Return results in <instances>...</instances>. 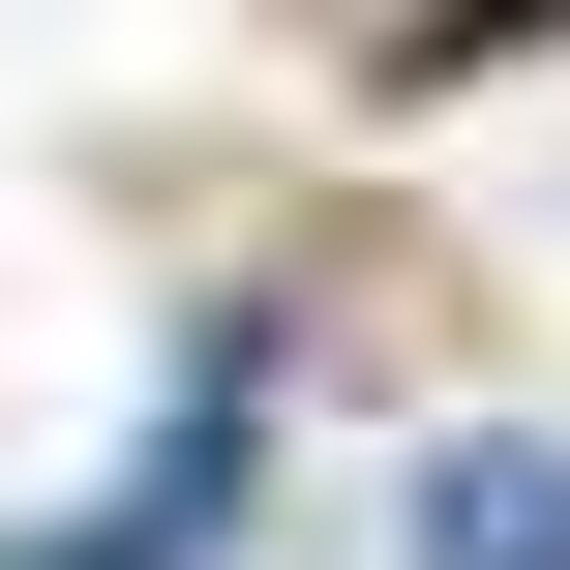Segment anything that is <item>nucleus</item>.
I'll return each mask as SVG.
<instances>
[{
    "label": "nucleus",
    "mask_w": 570,
    "mask_h": 570,
    "mask_svg": "<svg viewBox=\"0 0 570 570\" xmlns=\"http://www.w3.org/2000/svg\"><path fill=\"white\" fill-rule=\"evenodd\" d=\"M421 570H570V451H451L421 481Z\"/></svg>",
    "instance_id": "obj_1"
}]
</instances>
